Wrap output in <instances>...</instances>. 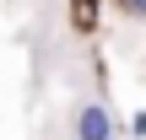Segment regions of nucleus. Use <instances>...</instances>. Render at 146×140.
Returning a JSON list of instances; mask_svg holds the SVG:
<instances>
[{
    "instance_id": "1",
    "label": "nucleus",
    "mask_w": 146,
    "mask_h": 140,
    "mask_svg": "<svg viewBox=\"0 0 146 140\" xmlns=\"http://www.w3.org/2000/svg\"><path fill=\"white\" fill-rule=\"evenodd\" d=\"M119 129H114V113L92 97V103H81L76 108V140H114Z\"/></svg>"
},
{
    "instance_id": "2",
    "label": "nucleus",
    "mask_w": 146,
    "mask_h": 140,
    "mask_svg": "<svg viewBox=\"0 0 146 140\" xmlns=\"http://www.w3.org/2000/svg\"><path fill=\"white\" fill-rule=\"evenodd\" d=\"M119 11H125V16H135V22H146V0H119Z\"/></svg>"
}]
</instances>
